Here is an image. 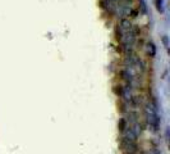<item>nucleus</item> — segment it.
Returning <instances> with one entry per match:
<instances>
[{
    "instance_id": "obj_1",
    "label": "nucleus",
    "mask_w": 170,
    "mask_h": 154,
    "mask_svg": "<svg viewBox=\"0 0 170 154\" xmlns=\"http://www.w3.org/2000/svg\"><path fill=\"white\" fill-rule=\"evenodd\" d=\"M144 114H146V123L150 130L156 134L160 128V116L157 112V100L155 96H152L146 104L144 108Z\"/></svg>"
},
{
    "instance_id": "obj_2",
    "label": "nucleus",
    "mask_w": 170,
    "mask_h": 154,
    "mask_svg": "<svg viewBox=\"0 0 170 154\" xmlns=\"http://www.w3.org/2000/svg\"><path fill=\"white\" fill-rule=\"evenodd\" d=\"M120 79L122 81L125 83V89H128V90H132V86H133V75L129 71V68H123V70L120 71Z\"/></svg>"
},
{
    "instance_id": "obj_3",
    "label": "nucleus",
    "mask_w": 170,
    "mask_h": 154,
    "mask_svg": "<svg viewBox=\"0 0 170 154\" xmlns=\"http://www.w3.org/2000/svg\"><path fill=\"white\" fill-rule=\"evenodd\" d=\"M146 54L151 59H154L156 57V46H155V44L152 41L147 42V45H146Z\"/></svg>"
},
{
    "instance_id": "obj_4",
    "label": "nucleus",
    "mask_w": 170,
    "mask_h": 154,
    "mask_svg": "<svg viewBox=\"0 0 170 154\" xmlns=\"http://www.w3.org/2000/svg\"><path fill=\"white\" fill-rule=\"evenodd\" d=\"M127 127H128V122H127L125 117H120L118 121V131L120 135H123L127 131Z\"/></svg>"
},
{
    "instance_id": "obj_5",
    "label": "nucleus",
    "mask_w": 170,
    "mask_h": 154,
    "mask_svg": "<svg viewBox=\"0 0 170 154\" xmlns=\"http://www.w3.org/2000/svg\"><path fill=\"white\" fill-rule=\"evenodd\" d=\"M119 27L122 28V31L125 33L127 31H128L129 28H131V26H132V22H131V19L129 18H120V22H119Z\"/></svg>"
},
{
    "instance_id": "obj_6",
    "label": "nucleus",
    "mask_w": 170,
    "mask_h": 154,
    "mask_svg": "<svg viewBox=\"0 0 170 154\" xmlns=\"http://www.w3.org/2000/svg\"><path fill=\"white\" fill-rule=\"evenodd\" d=\"M127 122H128V125H133L136 122H138V113L136 112V110H128V117H125Z\"/></svg>"
},
{
    "instance_id": "obj_7",
    "label": "nucleus",
    "mask_w": 170,
    "mask_h": 154,
    "mask_svg": "<svg viewBox=\"0 0 170 154\" xmlns=\"http://www.w3.org/2000/svg\"><path fill=\"white\" fill-rule=\"evenodd\" d=\"M114 36H115V40L119 42V44H122L123 40H124V32L122 31V28L119 27V26H115V28H114Z\"/></svg>"
},
{
    "instance_id": "obj_8",
    "label": "nucleus",
    "mask_w": 170,
    "mask_h": 154,
    "mask_svg": "<svg viewBox=\"0 0 170 154\" xmlns=\"http://www.w3.org/2000/svg\"><path fill=\"white\" fill-rule=\"evenodd\" d=\"M114 92L118 98H122L123 96V92H124V86L123 85H115L114 86Z\"/></svg>"
},
{
    "instance_id": "obj_9",
    "label": "nucleus",
    "mask_w": 170,
    "mask_h": 154,
    "mask_svg": "<svg viewBox=\"0 0 170 154\" xmlns=\"http://www.w3.org/2000/svg\"><path fill=\"white\" fill-rule=\"evenodd\" d=\"M140 14V9H137V8H131L129 11V14H128V18L129 19H136Z\"/></svg>"
},
{
    "instance_id": "obj_10",
    "label": "nucleus",
    "mask_w": 170,
    "mask_h": 154,
    "mask_svg": "<svg viewBox=\"0 0 170 154\" xmlns=\"http://www.w3.org/2000/svg\"><path fill=\"white\" fill-rule=\"evenodd\" d=\"M119 105V104H118ZM119 110H120V113H127L128 112V103L125 100H120V105H119Z\"/></svg>"
},
{
    "instance_id": "obj_11",
    "label": "nucleus",
    "mask_w": 170,
    "mask_h": 154,
    "mask_svg": "<svg viewBox=\"0 0 170 154\" xmlns=\"http://www.w3.org/2000/svg\"><path fill=\"white\" fill-rule=\"evenodd\" d=\"M155 6H156L157 12L164 13V2L163 0H155Z\"/></svg>"
},
{
    "instance_id": "obj_12",
    "label": "nucleus",
    "mask_w": 170,
    "mask_h": 154,
    "mask_svg": "<svg viewBox=\"0 0 170 154\" xmlns=\"http://www.w3.org/2000/svg\"><path fill=\"white\" fill-rule=\"evenodd\" d=\"M161 40H163V44H164V46H165L166 49H169V39H168V36H166V35H164Z\"/></svg>"
}]
</instances>
